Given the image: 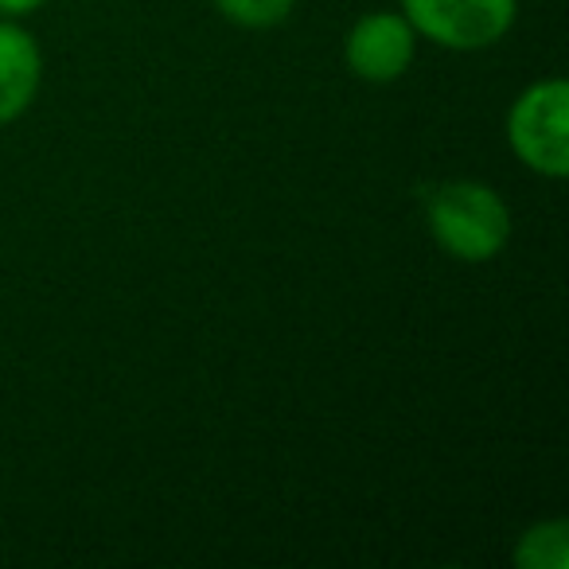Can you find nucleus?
<instances>
[{"instance_id":"f257e3e1","label":"nucleus","mask_w":569,"mask_h":569,"mask_svg":"<svg viewBox=\"0 0 569 569\" xmlns=\"http://www.w3.org/2000/svg\"><path fill=\"white\" fill-rule=\"evenodd\" d=\"M429 230L457 261H491L511 238V214L491 188L457 180L429 199Z\"/></svg>"},{"instance_id":"f03ea898","label":"nucleus","mask_w":569,"mask_h":569,"mask_svg":"<svg viewBox=\"0 0 569 569\" xmlns=\"http://www.w3.org/2000/svg\"><path fill=\"white\" fill-rule=\"evenodd\" d=\"M569 87L561 79L535 82L507 113V141L515 157L538 176L561 180L569 172Z\"/></svg>"},{"instance_id":"7ed1b4c3","label":"nucleus","mask_w":569,"mask_h":569,"mask_svg":"<svg viewBox=\"0 0 569 569\" xmlns=\"http://www.w3.org/2000/svg\"><path fill=\"white\" fill-rule=\"evenodd\" d=\"M402 9L426 40L452 51H480L511 32L519 0H402Z\"/></svg>"},{"instance_id":"20e7f679","label":"nucleus","mask_w":569,"mask_h":569,"mask_svg":"<svg viewBox=\"0 0 569 569\" xmlns=\"http://www.w3.org/2000/svg\"><path fill=\"white\" fill-rule=\"evenodd\" d=\"M351 74L367 82H395L413 63V28L398 12H371L348 32L343 43Z\"/></svg>"},{"instance_id":"39448f33","label":"nucleus","mask_w":569,"mask_h":569,"mask_svg":"<svg viewBox=\"0 0 569 569\" xmlns=\"http://www.w3.org/2000/svg\"><path fill=\"white\" fill-rule=\"evenodd\" d=\"M43 59L36 40L17 24H0V126L17 121L40 90Z\"/></svg>"},{"instance_id":"423d86ee","label":"nucleus","mask_w":569,"mask_h":569,"mask_svg":"<svg viewBox=\"0 0 569 569\" xmlns=\"http://www.w3.org/2000/svg\"><path fill=\"white\" fill-rule=\"evenodd\" d=\"M519 569H566L569 566V527L561 519L538 522L515 546Z\"/></svg>"},{"instance_id":"0eeeda50","label":"nucleus","mask_w":569,"mask_h":569,"mask_svg":"<svg viewBox=\"0 0 569 569\" xmlns=\"http://www.w3.org/2000/svg\"><path fill=\"white\" fill-rule=\"evenodd\" d=\"M214 9L242 28H273L293 12V0H214Z\"/></svg>"},{"instance_id":"6e6552de","label":"nucleus","mask_w":569,"mask_h":569,"mask_svg":"<svg viewBox=\"0 0 569 569\" xmlns=\"http://www.w3.org/2000/svg\"><path fill=\"white\" fill-rule=\"evenodd\" d=\"M48 0H0V17H28V12L43 9Z\"/></svg>"}]
</instances>
